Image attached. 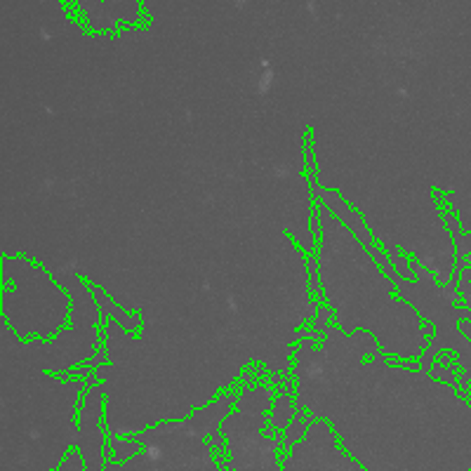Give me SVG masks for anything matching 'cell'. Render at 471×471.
<instances>
[{
  "instance_id": "1",
  "label": "cell",
  "mask_w": 471,
  "mask_h": 471,
  "mask_svg": "<svg viewBox=\"0 0 471 471\" xmlns=\"http://www.w3.org/2000/svg\"><path fill=\"white\" fill-rule=\"evenodd\" d=\"M295 377L300 412L330 422L335 434L368 419L375 422L368 436L349 450L351 457L368 438L379 440L382 429L396 440L438 434L471 450L469 401L427 370L389 363L370 332L344 335L335 323H328L318 346L313 339L297 346Z\"/></svg>"
},
{
  "instance_id": "2",
  "label": "cell",
  "mask_w": 471,
  "mask_h": 471,
  "mask_svg": "<svg viewBox=\"0 0 471 471\" xmlns=\"http://www.w3.org/2000/svg\"><path fill=\"white\" fill-rule=\"evenodd\" d=\"M306 165H309V182L311 186H313V191H316V198L318 201H323V203L328 205V210H330L339 222H342L349 231H351L358 240H361V245L375 257V262L379 264V269L382 271H386V276L394 280V283H403V278L398 276V271L394 269V264H391V259L384 257V252L379 250V245L375 243V238L370 236V231H368V226H365L363 217H361V212L358 210H353L351 205H346L339 198V193L335 191V189H323L321 184L316 182V174H313V161H311V151L309 146H306Z\"/></svg>"
},
{
  "instance_id": "3",
  "label": "cell",
  "mask_w": 471,
  "mask_h": 471,
  "mask_svg": "<svg viewBox=\"0 0 471 471\" xmlns=\"http://www.w3.org/2000/svg\"><path fill=\"white\" fill-rule=\"evenodd\" d=\"M101 407H104V384H95L85 391L78 410V450L83 455V464L87 471H99L104 464L101 448H108L104 429H101Z\"/></svg>"
},
{
  "instance_id": "4",
  "label": "cell",
  "mask_w": 471,
  "mask_h": 471,
  "mask_svg": "<svg viewBox=\"0 0 471 471\" xmlns=\"http://www.w3.org/2000/svg\"><path fill=\"white\" fill-rule=\"evenodd\" d=\"M92 292H95L97 306H99V313H101V318H104V321H106V318H113V321H118L120 325H123V330H130V332L139 330L141 321L137 318V316H125L123 309H120L118 304H113L111 297H108L106 292H101L97 285H92Z\"/></svg>"
},
{
  "instance_id": "5",
  "label": "cell",
  "mask_w": 471,
  "mask_h": 471,
  "mask_svg": "<svg viewBox=\"0 0 471 471\" xmlns=\"http://www.w3.org/2000/svg\"><path fill=\"white\" fill-rule=\"evenodd\" d=\"M295 417H297V412H295V403L290 394H280L273 398V405L269 412V427H273L276 431H288Z\"/></svg>"
},
{
  "instance_id": "6",
  "label": "cell",
  "mask_w": 471,
  "mask_h": 471,
  "mask_svg": "<svg viewBox=\"0 0 471 471\" xmlns=\"http://www.w3.org/2000/svg\"><path fill=\"white\" fill-rule=\"evenodd\" d=\"M460 330L471 339V321H462V323H460Z\"/></svg>"
}]
</instances>
